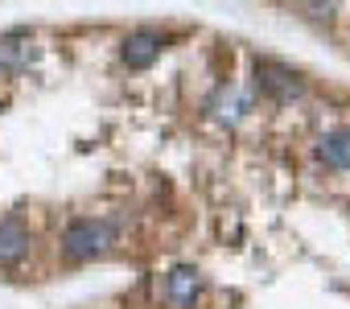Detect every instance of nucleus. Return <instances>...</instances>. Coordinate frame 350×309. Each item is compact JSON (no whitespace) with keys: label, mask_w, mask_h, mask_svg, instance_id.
<instances>
[{"label":"nucleus","mask_w":350,"mask_h":309,"mask_svg":"<svg viewBox=\"0 0 350 309\" xmlns=\"http://www.w3.org/2000/svg\"><path fill=\"white\" fill-rule=\"evenodd\" d=\"M161 50H165V38L157 29H132L120 46V58H124L128 70H148L161 58Z\"/></svg>","instance_id":"nucleus-3"},{"label":"nucleus","mask_w":350,"mask_h":309,"mask_svg":"<svg viewBox=\"0 0 350 309\" xmlns=\"http://www.w3.org/2000/svg\"><path fill=\"white\" fill-rule=\"evenodd\" d=\"M33 42L25 38V33H9V38H0V62H9V66H29V58H33V50H29Z\"/></svg>","instance_id":"nucleus-7"},{"label":"nucleus","mask_w":350,"mask_h":309,"mask_svg":"<svg viewBox=\"0 0 350 309\" xmlns=\"http://www.w3.org/2000/svg\"><path fill=\"white\" fill-rule=\"evenodd\" d=\"M256 87H260V95L280 99V103L305 95V87L297 83V75H293L284 62H272V58H260V62H256Z\"/></svg>","instance_id":"nucleus-2"},{"label":"nucleus","mask_w":350,"mask_h":309,"mask_svg":"<svg viewBox=\"0 0 350 309\" xmlns=\"http://www.w3.org/2000/svg\"><path fill=\"white\" fill-rule=\"evenodd\" d=\"M338 5H342V0H305V13L317 17V21H325V17L338 13Z\"/></svg>","instance_id":"nucleus-8"},{"label":"nucleus","mask_w":350,"mask_h":309,"mask_svg":"<svg viewBox=\"0 0 350 309\" xmlns=\"http://www.w3.org/2000/svg\"><path fill=\"white\" fill-rule=\"evenodd\" d=\"M198 293H202V276H198V268L182 264V268H173V272H169V280H165V297L178 305V309H190V305L198 301Z\"/></svg>","instance_id":"nucleus-4"},{"label":"nucleus","mask_w":350,"mask_h":309,"mask_svg":"<svg viewBox=\"0 0 350 309\" xmlns=\"http://www.w3.org/2000/svg\"><path fill=\"white\" fill-rule=\"evenodd\" d=\"M317 157H321L329 170H350V128L325 132L321 144H317Z\"/></svg>","instance_id":"nucleus-6"},{"label":"nucleus","mask_w":350,"mask_h":309,"mask_svg":"<svg viewBox=\"0 0 350 309\" xmlns=\"http://www.w3.org/2000/svg\"><path fill=\"white\" fill-rule=\"evenodd\" d=\"M107 247H111V227L99 223V219H75V223L62 231V256H66L70 264H91V260H99Z\"/></svg>","instance_id":"nucleus-1"},{"label":"nucleus","mask_w":350,"mask_h":309,"mask_svg":"<svg viewBox=\"0 0 350 309\" xmlns=\"http://www.w3.org/2000/svg\"><path fill=\"white\" fill-rule=\"evenodd\" d=\"M25 256H29V231L17 219H5L0 223V268H13Z\"/></svg>","instance_id":"nucleus-5"}]
</instances>
